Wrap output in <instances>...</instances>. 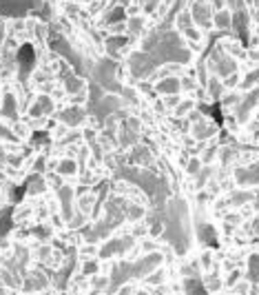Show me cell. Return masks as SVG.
Instances as JSON below:
<instances>
[{
	"instance_id": "obj_1",
	"label": "cell",
	"mask_w": 259,
	"mask_h": 295,
	"mask_svg": "<svg viewBox=\"0 0 259 295\" xmlns=\"http://www.w3.org/2000/svg\"><path fill=\"white\" fill-rule=\"evenodd\" d=\"M198 200L217 217V240L240 251L235 262L224 268H237L246 257H259V142L240 144L224 138L215 160V173L204 189L195 191Z\"/></svg>"
},
{
	"instance_id": "obj_2",
	"label": "cell",
	"mask_w": 259,
	"mask_h": 295,
	"mask_svg": "<svg viewBox=\"0 0 259 295\" xmlns=\"http://www.w3.org/2000/svg\"><path fill=\"white\" fill-rule=\"evenodd\" d=\"M0 200H2V186H0Z\"/></svg>"
}]
</instances>
